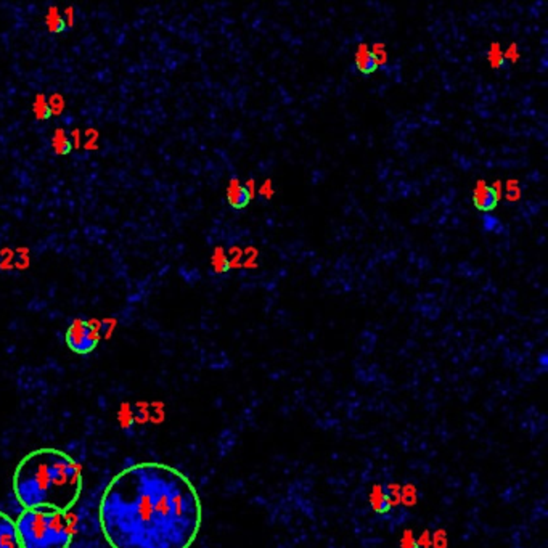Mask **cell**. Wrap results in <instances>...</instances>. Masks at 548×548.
I'll return each instance as SVG.
<instances>
[{"label":"cell","instance_id":"1","mask_svg":"<svg viewBox=\"0 0 548 548\" xmlns=\"http://www.w3.org/2000/svg\"><path fill=\"white\" fill-rule=\"evenodd\" d=\"M98 523L111 548H190L203 526V503L180 470L141 462L109 481Z\"/></svg>","mask_w":548,"mask_h":548},{"label":"cell","instance_id":"2","mask_svg":"<svg viewBox=\"0 0 548 548\" xmlns=\"http://www.w3.org/2000/svg\"><path fill=\"white\" fill-rule=\"evenodd\" d=\"M13 492L23 508L69 511L82 492V471L63 450L37 449L16 465Z\"/></svg>","mask_w":548,"mask_h":548},{"label":"cell","instance_id":"3","mask_svg":"<svg viewBox=\"0 0 548 548\" xmlns=\"http://www.w3.org/2000/svg\"><path fill=\"white\" fill-rule=\"evenodd\" d=\"M15 526L21 548H69L74 539L68 511L24 508Z\"/></svg>","mask_w":548,"mask_h":548},{"label":"cell","instance_id":"4","mask_svg":"<svg viewBox=\"0 0 548 548\" xmlns=\"http://www.w3.org/2000/svg\"><path fill=\"white\" fill-rule=\"evenodd\" d=\"M66 346L79 355L94 352L100 342V323L97 320H74L65 334Z\"/></svg>","mask_w":548,"mask_h":548},{"label":"cell","instance_id":"5","mask_svg":"<svg viewBox=\"0 0 548 548\" xmlns=\"http://www.w3.org/2000/svg\"><path fill=\"white\" fill-rule=\"evenodd\" d=\"M473 201H474V206L478 209L492 211L497 206V203H499V198H497L492 187L485 185L484 180H478L474 193H473Z\"/></svg>","mask_w":548,"mask_h":548},{"label":"cell","instance_id":"6","mask_svg":"<svg viewBox=\"0 0 548 548\" xmlns=\"http://www.w3.org/2000/svg\"><path fill=\"white\" fill-rule=\"evenodd\" d=\"M0 548H21L15 521L4 511H0Z\"/></svg>","mask_w":548,"mask_h":548},{"label":"cell","instance_id":"7","mask_svg":"<svg viewBox=\"0 0 548 548\" xmlns=\"http://www.w3.org/2000/svg\"><path fill=\"white\" fill-rule=\"evenodd\" d=\"M227 199H228V203L233 208L240 209V208H245L248 205L251 196L248 193L246 187L243 184H240L238 179H232L228 182V187H227Z\"/></svg>","mask_w":548,"mask_h":548},{"label":"cell","instance_id":"8","mask_svg":"<svg viewBox=\"0 0 548 548\" xmlns=\"http://www.w3.org/2000/svg\"><path fill=\"white\" fill-rule=\"evenodd\" d=\"M355 65H357L359 71L363 74H370V73H374V71H377L378 62H377V58L373 56V53L370 52L367 44H360L357 47V52H355Z\"/></svg>","mask_w":548,"mask_h":548},{"label":"cell","instance_id":"9","mask_svg":"<svg viewBox=\"0 0 548 548\" xmlns=\"http://www.w3.org/2000/svg\"><path fill=\"white\" fill-rule=\"evenodd\" d=\"M45 23H47V29L50 33H53V34H60V33H63L66 29L65 18L62 16V13H60L58 7H50L48 8Z\"/></svg>","mask_w":548,"mask_h":548},{"label":"cell","instance_id":"10","mask_svg":"<svg viewBox=\"0 0 548 548\" xmlns=\"http://www.w3.org/2000/svg\"><path fill=\"white\" fill-rule=\"evenodd\" d=\"M52 147L60 156H66L73 151V143H71V140L68 138L63 129L55 130V134L52 137Z\"/></svg>","mask_w":548,"mask_h":548},{"label":"cell","instance_id":"11","mask_svg":"<svg viewBox=\"0 0 548 548\" xmlns=\"http://www.w3.org/2000/svg\"><path fill=\"white\" fill-rule=\"evenodd\" d=\"M211 264H212V269H214L217 273H224L230 269V264H228V257L225 254L224 248L217 246L214 249V252H212V257H211Z\"/></svg>","mask_w":548,"mask_h":548},{"label":"cell","instance_id":"12","mask_svg":"<svg viewBox=\"0 0 548 548\" xmlns=\"http://www.w3.org/2000/svg\"><path fill=\"white\" fill-rule=\"evenodd\" d=\"M33 111H34V114H36L37 119H48L50 116H52V113H50V108H48V103H47V98L42 94L36 95Z\"/></svg>","mask_w":548,"mask_h":548},{"label":"cell","instance_id":"13","mask_svg":"<svg viewBox=\"0 0 548 548\" xmlns=\"http://www.w3.org/2000/svg\"><path fill=\"white\" fill-rule=\"evenodd\" d=\"M503 52L499 42H492L491 48H489V62L492 65V68H500L503 65Z\"/></svg>","mask_w":548,"mask_h":548},{"label":"cell","instance_id":"14","mask_svg":"<svg viewBox=\"0 0 548 548\" xmlns=\"http://www.w3.org/2000/svg\"><path fill=\"white\" fill-rule=\"evenodd\" d=\"M47 103H48V108H50V113H52V116H53V114L58 116V114L63 113V109H65V100H63L62 95H58V94L50 95V98L47 100Z\"/></svg>","mask_w":548,"mask_h":548},{"label":"cell","instance_id":"15","mask_svg":"<svg viewBox=\"0 0 548 548\" xmlns=\"http://www.w3.org/2000/svg\"><path fill=\"white\" fill-rule=\"evenodd\" d=\"M371 53L373 56L377 58L378 62V66L380 65H384L388 62V52H386V45H384L383 42H377L373 47H371Z\"/></svg>","mask_w":548,"mask_h":548},{"label":"cell","instance_id":"16","mask_svg":"<svg viewBox=\"0 0 548 548\" xmlns=\"http://www.w3.org/2000/svg\"><path fill=\"white\" fill-rule=\"evenodd\" d=\"M505 190H506V198H508L510 201H517L521 198V190H520V187H517V180L511 179V180L506 182Z\"/></svg>","mask_w":548,"mask_h":548},{"label":"cell","instance_id":"17","mask_svg":"<svg viewBox=\"0 0 548 548\" xmlns=\"http://www.w3.org/2000/svg\"><path fill=\"white\" fill-rule=\"evenodd\" d=\"M243 256H245V254H243V251H241L240 248H232V249H230V257H228L230 267H240V266H243V261H241Z\"/></svg>","mask_w":548,"mask_h":548},{"label":"cell","instance_id":"18","mask_svg":"<svg viewBox=\"0 0 548 548\" xmlns=\"http://www.w3.org/2000/svg\"><path fill=\"white\" fill-rule=\"evenodd\" d=\"M243 254H248L246 261L243 262V266H245V267H249V269H252V267H256V266H257V264H256V259H257V249H256V248L249 246L246 251H243Z\"/></svg>","mask_w":548,"mask_h":548},{"label":"cell","instance_id":"19","mask_svg":"<svg viewBox=\"0 0 548 548\" xmlns=\"http://www.w3.org/2000/svg\"><path fill=\"white\" fill-rule=\"evenodd\" d=\"M87 135V143L84 145L85 150H97V140H98V132L95 129H87L85 132Z\"/></svg>","mask_w":548,"mask_h":548},{"label":"cell","instance_id":"20","mask_svg":"<svg viewBox=\"0 0 548 548\" xmlns=\"http://www.w3.org/2000/svg\"><path fill=\"white\" fill-rule=\"evenodd\" d=\"M259 193H261L264 198H267V199H270V198L273 196V187H272V180H270V179H267L266 182H264L262 187L259 188Z\"/></svg>","mask_w":548,"mask_h":548},{"label":"cell","instance_id":"21","mask_svg":"<svg viewBox=\"0 0 548 548\" xmlns=\"http://www.w3.org/2000/svg\"><path fill=\"white\" fill-rule=\"evenodd\" d=\"M503 58H508L511 60V62H517V58H520V52H517V45L516 44H511L508 48H506V52H503Z\"/></svg>","mask_w":548,"mask_h":548},{"label":"cell","instance_id":"22","mask_svg":"<svg viewBox=\"0 0 548 548\" xmlns=\"http://www.w3.org/2000/svg\"><path fill=\"white\" fill-rule=\"evenodd\" d=\"M2 254H5V257H4V256L0 257V259H2V261H0V267H2V269H10V267L13 266V264H12V261H13V252L8 251V249H5V251H2Z\"/></svg>","mask_w":548,"mask_h":548},{"label":"cell","instance_id":"23","mask_svg":"<svg viewBox=\"0 0 548 548\" xmlns=\"http://www.w3.org/2000/svg\"><path fill=\"white\" fill-rule=\"evenodd\" d=\"M484 227H485V230H489V232L500 230V224H499V220H497L495 217H485L484 219Z\"/></svg>","mask_w":548,"mask_h":548},{"label":"cell","instance_id":"24","mask_svg":"<svg viewBox=\"0 0 548 548\" xmlns=\"http://www.w3.org/2000/svg\"><path fill=\"white\" fill-rule=\"evenodd\" d=\"M65 23H66V27H71L74 24V8L73 7H68L65 10Z\"/></svg>","mask_w":548,"mask_h":548},{"label":"cell","instance_id":"25","mask_svg":"<svg viewBox=\"0 0 548 548\" xmlns=\"http://www.w3.org/2000/svg\"><path fill=\"white\" fill-rule=\"evenodd\" d=\"M492 190L495 191V195H497V198H502V193H503V184H502V182L500 180H495L494 182V185H492Z\"/></svg>","mask_w":548,"mask_h":548},{"label":"cell","instance_id":"26","mask_svg":"<svg viewBox=\"0 0 548 548\" xmlns=\"http://www.w3.org/2000/svg\"><path fill=\"white\" fill-rule=\"evenodd\" d=\"M71 143H73V150H77L80 147V135H79V130H73V140H71Z\"/></svg>","mask_w":548,"mask_h":548},{"label":"cell","instance_id":"27","mask_svg":"<svg viewBox=\"0 0 548 548\" xmlns=\"http://www.w3.org/2000/svg\"><path fill=\"white\" fill-rule=\"evenodd\" d=\"M245 187H246V190H248L249 196H252V195L256 193V180H254V179H249L248 184H246Z\"/></svg>","mask_w":548,"mask_h":548}]
</instances>
